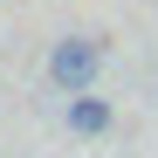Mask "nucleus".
<instances>
[{
  "label": "nucleus",
  "mask_w": 158,
  "mask_h": 158,
  "mask_svg": "<svg viewBox=\"0 0 158 158\" xmlns=\"http://www.w3.org/2000/svg\"><path fill=\"white\" fill-rule=\"evenodd\" d=\"M96 69H103V48H96L89 35H62L55 48H48V83H55L62 96L96 89Z\"/></svg>",
  "instance_id": "1"
},
{
  "label": "nucleus",
  "mask_w": 158,
  "mask_h": 158,
  "mask_svg": "<svg viewBox=\"0 0 158 158\" xmlns=\"http://www.w3.org/2000/svg\"><path fill=\"white\" fill-rule=\"evenodd\" d=\"M110 103H103L96 89H83V96H69V131H76V138H103V131H110Z\"/></svg>",
  "instance_id": "2"
}]
</instances>
